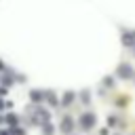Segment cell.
Here are the masks:
<instances>
[{
	"label": "cell",
	"mask_w": 135,
	"mask_h": 135,
	"mask_svg": "<svg viewBox=\"0 0 135 135\" xmlns=\"http://www.w3.org/2000/svg\"><path fill=\"white\" fill-rule=\"evenodd\" d=\"M118 76H120V78H131V76H133V68L127 65V63H120V65H118Z\"/></svg>",
	"instance_id": "1"
},
{
	"label": "cell",
	"mask_w": 135,
	"mask_h": 135,
	"mask_svg": "<svg viewBox=\"0 0 135 135\" xmlns=\"http://www.w3.org/2000/svg\"><path fill=\"white\" fill-rule=\"evenodd\" d=\"M95 124V116L93 114H84V116H80V127L82 129H91Z\"/></svg>",
	"instance_id": "2"
},
{
	"label": "cell",
	"mask_w": 135,
	"mask_h": 135,
	"mask_svg": "<svg viewBox=\"0 0 135 135\" xmlns=\"http://www.w3.org/2000/svg\"><path fill=\"white\" fill-rule=\"evenodd\" d=\"M72 127H74V120H72V118H65V120L61 122V131H63V133H70Z\"/></svg>",
	"instance_id": "3"
},
{
	"label": "cell",
	"mask_w": 135,
	"mask_h": 135,
	"mask_svg": "<svg viewBox=\"0 0 135 135\" xmlns=\"http://www.w3.org/2000/svg\"><path fill=\"white\" fill-rule=\"evenodd\" d=\"M34 101H40V99H44V93L42 91H32V95H30Z\"/></svg>",
	"instance_id": "4"
},
{
	"label": "cell",
	"mask_w": 135,
	"mask_h": 135,
	"mask_svg": "<svg viewBox=\"0 0 135 135\" xmlns=\"http://www.w3.org/2000/svg\"><path fill=\"white\" fill-rule=\"evenodd\" d=\"M72 99H74V95H72V93H68V95H65V97H63V103H70V101H72Z\"/></svg>",
	"instance_id": "5"
}]
</instances>
